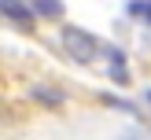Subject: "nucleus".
<instances>
[{"label": "nucleus", "mask_w": 151, "mask_h": 140, "mask_svg": "<svg viewBox=\"0 0 151 140\" xmlns=\"http://www.w3.org/2000/svg\"><path fill=\"white\" fill-rule=\"evenodd\" d=\"M63 48L70 52V59H78V63H92V59L100 55V41H96L92 33H85V29H78V26L63 29Z\"/></svg>", "instance_id": "obj_1"}, {"label": "nucleus", "mask_w": 151, "mask_h": 140, "mask_svg": "<svg viewBox=\"0 0 151 140\" xmlns=\"http://www.w3.org/2000/svg\"><path fill=\"white\" fill-rule=\"evenodd\" d=\"M103 52L111 55V78H114L118 85H129V70H125V55H122L118 48H103Z\"/></svg>", "instance_id": "obj_2"}, {"label": "nucleus", "mask_w": 151, "mask_h": 140, "mask_svg": "<svg viewBox=\"0 0 151 140\" xmlns=\"http://www.w3.org/2000/svg\"><path fill=\"white\" fill-rule=\"evenodd\" d=\"M0 15H7V19L22 22V26H29V11L19 4V0H0Z\"/></svg>", "instance_id": "obj_3"}, {"label": "nucleus", "mask_w": 151, "mask_h": 140, "mask_svg": "<svg viewBox=\"0 0 151 140\" xmlns=\"http://www.w3.org/2000/svg\"><path fill=\"white\" fill-rule=\"evenodd\" d=\"M33 7L44 19H59V15H63V0H33Z\"/></svg>", "instance_id": "obj_4"}, {"label": "nucleus", "mask_w": 151, "mask_h": 140, "mask_svg": "<svg viewBox=\"0 0 151 140\" xmlns=\"http://www.w3.org/2000/svg\"><path fill=\"white\" fill-rule=\"evenodd\" d=\"M33 96H37V100H44V103H52V107L59 103V92H48V88H33Z\"/></svg>", "instance_id": "obj_5"}, {"label": "nucleus", "mask_w": 151, "mask_h": 140, "mask_svg": "<svg viewBox=\"0 0 151 140\" xmlns=\"http://www.w3.org/2000/svg\"><path fill=\"white\" fill-rule=\"evenodd\" d=\"M144 7H147V4H144V0H137V4H129V7H125V11H129V15H133V19H144Z\"/></svg>", "instance_id": "obj_6"}, {"label": "nucleus", "mask_w": 151, "mask_h": 140, "mask_svg": "<svg viewBox=\"0 0 151 140\" xmlns=\"http://www.w3.org/2000/svg\"><path fill=\"white\" fill-rule=\"evenodd\" d=\"M144 19H147V22H151V4H147V7H144Z\"/></svg>", "instance_id": "obj_7"}, {"label": "nucleus", "mask_w": 151, "mask_h": 140, "mask_svg": "<svg viewBox=\"0 0 151 140\" xmlns=\"http://www.w3.org/2000/svg\"><path fill=\"white\" fill-rule=\"evenodd\" d=\"M144 100H147V103H151V88H147V92H144Z\"/></svg>", "instance_id": "obj_8"}, {"label": "nucleus", "mask_w": 151, "mask_h": 140, "mask_svg": "<svg viewBox=\"0 0 151 140\" xmlns=\"http://www.w3.org/2000/svg\"><path fill=\"white\" fill-rule=\"evenodd\" d=\"M129 140H137V136H129Z\"/></svg>", "instance_id": "obj_9"}]
</instances>
